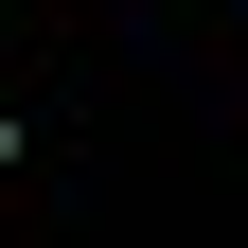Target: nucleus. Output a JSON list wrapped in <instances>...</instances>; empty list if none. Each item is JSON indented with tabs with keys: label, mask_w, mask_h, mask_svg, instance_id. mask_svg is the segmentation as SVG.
Segmentation results:
<instances>
[]
</instances>
